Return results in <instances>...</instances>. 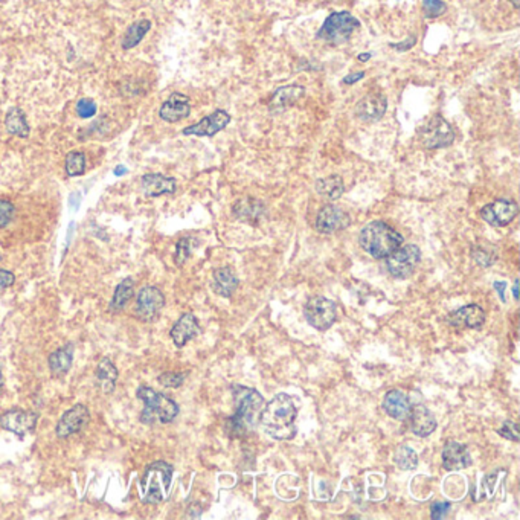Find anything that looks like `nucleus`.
Returning <instances> with one entry per match:
<instances>
[{
	"instance_id": "obj_12",
	"label": "nucleus",
	"mask_w": 520,
	"mask_h": 520,
	"mask_svg": "<svg viewBox=\"0 0 520 520\" xmlns=\"http://www.w3.org/2000/svg\"><path fill=\"white\" fill-rule=\"evenodd\" d=\"M91 421V411L86 404H75L74 408H70L63 413V417L60 418L55 427V434L58 438H69L78 432H81Z\"/></svg>"
},
{
	"instance_id": "obj_1",
	"label": "nucleus",
	"mask_w": 520,
	"mask_h": 520,
	"mask_svg": "<svg viewBox=\"0 0 520 520\" xmlns=\"http://www.w3.org/2000/svg\"><path fill=\"white\" fill-rule=\"evenodd\" d=\"M296 415L293 400L286 394H278L264 406L260 422L273 439L288 441L296 434Z\"/></svg>"
},
{
	"instance_id": "obj_9",
	"label": "nucleus",
	"mask_w": 520,
	"mask_h": 520,
	"mask_svg": "<svg viewBox=\"0 0 520 520\" xmlns=\"http://www.w3.org/2000/svg\"><path fill=\"white\" fill-rule=\"evenodd\" d=\"M305 319L313 328L325 331L338 319L336 304L324 296H314L305 304Z\"/></svg>"
},
{
	"instance_id": "obj_13",
	"label": "nucleus",
	"mask_w": 520,
	"mask_h": 520,
	"mask_svg": "<svg viewBox=\"0 0 520 520\" xmlns=\"http://www.w3.org/2000/svg\"><path fill=\"white\" fill-rule=\"evenodd\" d=\"M229 122H231V114H229L226 110L218 109L213 112L204 119H200L196 124H192L187 128H183L182 133L185 136H204V138H213L220 131L225 130L227 127Z\"/></svg>"
},
{
	"instance_id": "obj_52",
	"label": "nucleus",
	"mask_w": 520,
	"mask_h": 520,
	"mask_svg": "<svg viewBox=\"0 0 520 520\" xmlns=\"http://www.w3.org/2000/svg\"><path fill=\"white\" fill-rule=\"evenodd\" d=\"M508 2L511 5H513L516 8V10H519V8H520V0H508Z\"/></svg>"
},
{
	"instance_id": "obj_53",
	"label": "nucleus",
	"mask_w": 520,
	"mask_h": 520,
	"mask_svg": "<svg viewBox=\"0 0 520 520\" xmlns=\"http://www.w3.org/2000/svg\"><path fill=\"white\" fill-rule=\"evenodd\" d=\"M4 383H5V380H4V374L0 373V389H2V387H4Z\"/></svg>"
},
{
	"instance_id": "obj_43",
	"label": "nucleus",
	"mask_w": 520,
	"mask_h": 520,
	"mask_svg": "<svg viewBox=\"0 0 520 520\" xmlns=\"http://www.w3.org/2000/svg\"><path fill=\"white\" fill-rule=\"evenodd\" d=\"M15 283L14 273L10 270H0V292H4L8 287H11Z\"/></svg>"
},
{
	"instance_id": "obj_51",
	"label": "nucleus",
	"mask_w": 520,
	"mask_h": 520,
	"mask_svg": "<svg viewBox=\"0 0 520 520\" xmlns=\"http://www.w3.org/2000/svg\"><path fill=\"white\" fill-rule=\"evenodd\" d=\"M513 293H514V299L517 301V299H519V279H516L514 288H513Z\"/></svg>"
},
{
	"instance_id": "obj_30",
	"label": "nucleus",
	"mask_w": 520,
	"mask_h": 520,
	"mask_svg": "<svg viewBox=\"0 0 520 520\" xmlns=\"http://www.w3.org/2000/svg\"><path fill=\"white\" fill-rule=\"evenodd\" d=\"M5 127H6L8 133L13 136L22 138V139H26L29 136V126H28V121H26V114L19 107H14L6 113Z\"/></svg>"
},
{
	"instance_id": "obj_10",
	"label": "nucleus",
	"mask_w": 520,
	"mask_h": 520,
	"mask_svg": "<svg viewBox=\"0 0 520 520\" xmlns=\"http://www.w3.org/2000/svg\"><path fill=\"white\" fill-rule=\"evenodd\" d=\"M165 305V296L157 287L145 286L136 296V314L144 322H154Z\"/></svg>"
},
{
	"instance_id": "obj_45",
	"label": "nucleus",
	"mask_w": 520,
	"mask_h": 520,
	"mask_svg": "<svg viewBox=\"0 0 520 520\" xmlns=\"http://www.w3.org/2000/svg\"><path fill=\"white\" fill-rule=\"evenodd\" d=\"M493 287H495L496 293H498L499 298H500V301H502V302H505V301H507V298H505V290H507V287H508V284L505 283V281H496V283L493 284Z\"/></svg>"
},
{
	"instance_id": "obj_42",
	"label": "nucleus",
	"mask_w": 520,
	"mask_h": 520,
	"mask_svg": "<svg viewBox=\"0 0 520 520\" xmlns=\"http://www.w3.org/2000/svg\"><path fill=\"white\" fill-rule=\"evenodd\" d=\"M448 509H451V504H448V502H435V504H432L430 507L432 519H435V520L444 519L448 513Z\"/></svg>"
},
{
	"instance_id": "obj_29",
	"label": "nucleus",
	"mask_w": 520,
	"mask_h": 520,
	"mask_svg": "<svg viewBox=\"0 0 520 520\" xmlns=\"http://www.w3.org/2000/svg\"><path fill=\"white\" fill-rule=\"evenodd\" d=\"M133 296H135V281L131 278L122 279L116 286V288H114V293L109 305V312L118 313L121 310H124L126 305L130 302V299Z\"/></svg>"
},
{
	"instance_id": "obj_39",
	"label": "nucleus",
	"mask_w": 520,
	"mask_h": 520,
	"mask_svg": "<svg viewBox=\"0 0 520 520\" xmlns=\"http://www.w3.org/2000/svg\"><path fill=\"white\" fill-rule=\"evenodd\" d=\"M187 374L183 373H164L157 377L159 383L165 387H179L183 385Z\"/></svg>"
},
{
	"instance_id": "obj_18",
	"label": "nucleus",
	"mask_w": 520,
	"mask_h": 520,
	"mask_svg": "<svg viewBox=\"0 0 520 520\" xmlns=\"http://www.w3.org/2000/svg\"><path fill=\"white\" fill-rule=\"evenodd\" d=\"M304 95H305L304 86L288 84L278 87L269 101V110L272 113H283L301 101L304 98Z\"/></svg>"
},
{
	"instance_id": "obj_11",
	"label": "nucleus",
	"mask_w": 520,
	"mask_h": 520,
	"mask_svg": "<svg viewBox=\"0 0 520 520\" xmlns=\"http://www.w3.org/2000/svg\"><path fill=\"white\" fill-rule=\"evenodd\" d=\"M39 415L31 411L13 409L0 415V429L11 432L19 438H23L35 429Z\"/></svg>"
},
{
	"instance_id": "obj_37",
	"label": "nucleus",
	"mask_w": 520,
	"mask_h": 520,
	"mask_svg": "<svg viewBox=\"0 0 520 520\" xmlns=\"http://www.w3.org/2000/svg\"><path fill=\"white\" fill-rule=\"evenodd\" d=\"M75 110H76V114H78L79 118L89 119L92 116H95L98 107H96V102L93 100H91V98H83V100L76 101Z\"/></svg>"
},
{
	"instance_id": "obj_3",
	"label": "nucleus",
	"mask_w": 520,
	"mask_h": 520,
	"mask_svg": "<svg viewBox=\"0 0 520 520\" xmlns=\"http://www.w3.org/2000/svg\"><path fill=\"white\" fill-rule=\"evenodd\" d=\"M403 241L401 234L385 222L368 223L359 238L362 249L377 260L389 257L394 251L400 248Z\"/></svg>"
},
{
	"instance_id": "obj_14",
	"label": "nucleus",
	"mask_w": 520,
	"mask_h": 520,
	"mask_svg": "<svg viewBox=\"0 0 520 520\" xmlns=\"http://www.w3.org/2000/svg\"><path fill=\"white\" fill-rule=\"evenodd\" d=\"M519 206L516 201L508 199H499L490 205H486L481 209V217L484 222L491 226L502 227L509 225L517 217Z\"/></svg>"
},
{
	"instance_id": "obj_7",
	"label": "nucleus",
	"mask_w": 520,
	"mask_h": 520,
	"mask_svg": "<svg viewBox=\"0 0 520 520\" xmlns=\"http://www.w3.org/2000/svg\"><path fill=\"white\" fill-rule=\"evenodd\" d=\"M420 140L425 148L427 149H438L446 148L453 144L456 138L453 127L441 116V114H435L427 122H425L418 130Z\"/></svg>"
},
{
	"instance_id": "obj_40",
	"label": "nucleus",
	"mask_w": 520,
	"mask_h": 520,
	"mask_svg": "<svg viewBox=\"0 0 520 520\" xmlns=\"http://www.w3.org/2000/svg\"><path fill=\"white\" fill-rule=\"evenodd\" d=\"M14 214H15V206L11 204V201L0 199V229L11 223Z\"/></svg>"
},
{
	"instance_id": "obj_38",
	"label": "nucleus",
	"mask_w": 520,
	"mask_h": 520,
	"mask_svg": "<svg viewBox=\"0 0 520 520\" xmlns=\"http://www.w3.org/2000/svg\"><path fill=\"white\" fill-rule=\"evenodd\" d=\"M191 238H182V240L175 244V255L174 260L178 266H182V264L189 258L191 255Z\"/></svg>"
},
{
	"instance_id": "obj_15",
	"label": "nucleus",
	"mask_w": 520,
	"mask_h": 520,
	"mask_svg": "<svg viewBox=\"0 0 520 520\" xmlns=\"http://www.w3.org/2000/svg\"><path fill=\"white\" fill-rule=\"evenodd\" d=\"M351 225V218L345 213V211L334 206V205H325L319 214L316 217V229L321 234H334L343 231Z\"/></svg>"
},
{
	"instance_id": "obj_26",
	"label": "nucleus",
	"mask_w": 520,
	"mask_h": 520,
	"mask_svg": "<svg viewBox=\"0 0 520 520\" xmlns=\"http://www.w3.org/2000/svg\"><path fill=\"white\" fill-rule=\"evenodd\" d=\"M72 362H74V343L69 342L65 347L58 348L49 356L48 359L49 371L55 377H61L69 373Z\"/></svg>"
},
{
	"instance_id": "obj_50",
	"label": "nucleus",
	"mask_w": 520,
	"mask_h": 520,
	"mask_svg": "<svg viewBox=\"0 0 520 520\" xmlns=\"http://www.w3.org/2000/svg\"><path fill=\"white\" fill-rule=\"evenodd\" d=\"M369 58H371V54H369V52H365V54H360V55L357 57V60H359V61H362V63H365V61H368Z\"/></svg>"
},
{
	"instance_id": "obj_17",
	"label": "nucleus",
	"mask_w": 520,
	"mask_h": 520,
	"mask_svg": "<svg viewBox=\"0 0 520 520\" xmlns=\"http://www.w3.org/2000/svg\"><path fill=\"white\" fill-rule=\"evenodd\" d=\"M447 322L455 328L479 330L486 322V312L479 305L470 304L447 316Z\"/></svg>"
},
{
	"instance_id": "obj_48",
	"label": "nucleus",
	"mask_w": 520,
	"mask_h": 520,
	"mask_svg": "<svg viewBox=\"0 0 520 520\" xmlns=\"http://www.w3.org/2000/svg\"><path fill=\"white\" fill-rule=\"evenodd\" d=\"M74 229H75V223L72 222V223L69 225V229H67V238H66V246H67V248H69V244H70V240H72Z\"/></svg>"
},
{
	"instance_id": "obj_34",
	"label": "nucleus",
	"mask_w": 520,
	"mask_h": 520,
	"mask_svg": "<svg viewBox=\"0 0 520 520\" xmlns=\"http://www.w3.org/2000/svg\"><path fill=\"white\" fill-rule=\"evenodd\" d=\"M65 170L69 178H78L86 173V156L81 152H70L66 156Z\"/></svg>"
},
{
	"instance_id": "obj_4",
	"label": "nucleus",
	"mask_w": 520,
	"mask_h": 520,
	"mask_svg": "<svg viewBox=\"0 0 520 520\" xmlns=\"http://www.w3.org/2000/svg\"><path fill=\"white\" fill-rule=\"evenodd\" d=\"M173 472V465L164 461L149 464L139 482L140 500L144 504H161L170 493Z\"/></svg>"
},
{
	"instance_id": "obj_24",
	"label": "nucleus",
	"mask_w": 520,
	"mask_h": 520,
	"mask_svg": "<svg viewBox=\"0 0 520 520\" xmlns=\"http://www.w3.org/2000/svg\"><path fill=\"white\" fill-rule=\"evenodd\" d=\"M383 409L385 412L394 420L404 421L408 420L411 415L412 404L408 399V395L400 389H392L386 394L383 400Z\"/></svg>"
},
{
	"instance_id": "obj_28",
	"label": "nucleus",
	"mask_w": 520,
	"mask_h": 520,
	"mask_svg": "<svg viewBox=\"0 0 520 520\" xmlns=\"http://www.w3.org/2000/svg\"><path fill=\"white\" fill-rule=\"evenodd\" d=\"M213 279V288L220 296L229 298L238 287V278L231 267H220L214 270Z\"/></svg>"
},
{
	"instance_id": "obj_47",
	"label": "nucleus",
	"mask_w": 520,
	"mask_h": 520,
	"mask_svg": "<svg viewBox=\"0 0 520 520\" xmlns=\"http://www.w3.org/2000/svg\"><path fill=\"white\" fill-rule=\"evenodd\" d=\"M365 78V72H354V74H349L347 75L345 78H343V84H356L357 81H360V79Z\"/></svg>"
},
{
	"instance_id": "obj_16",
	"label": "nucleus",
	"mask_w": 520,
	"mask_h": 520,
	"mask_svg": "<svg viewBox=\"0 0 520 520\" xmlns=\"http://www.w3.org/2000/svg\"><path fill=\"white\" fill-rule=\"evenodd\" d=\"M387 109V100L383 93L371 92L365 95L362 100L356 104L354 113L362 122H375L383 118Z\"/></svg>"
},
{
	"instance_id": "obj_21",
	"label": "nucleus",
	"mask_w": 520,
	"mask_h": 520,
	"mask_svg": "<svg viewBox=\"0 0 520 520\" xmlns=\"http://www.w3.org/2000/svg\"><path fill=\"white\" fill-rule=\"evenodd\" d=\"M199 333L200 325L196 319V316L191 313H185L179 317V321L173 325L170 336L174 342V345L178 348H182L187 345L191 339L199 336Z\"/></svg>"
},
{
	"instance_id": "obj_35",
	"label": "nucleus",
	"mask_w": 520,
	"mask_h": 520,
	"mask_svg": "<svg viewBox=\"0 0 520 520\" xmlns=\"http://www.w3.org/2000/svg\"><path fill=\"white\" fill-rule=\"evenodd\" d=\"M447 11V4L443 0H422V13L427 19H436Z\"/></svg>"
},
{
	"instance_id": "obj_44",
	"label": "nucleus",
	"mask_w": 520,
	"mask_h": 520,
	"mask_svg": "<svg viewBox=\"0 0 520 520\" xmlns=\"http://www.w3.org/2000/svg\"><path fill=\"white\" fill-rule=\"evenodd\" d=\"M415 43H417V37L415 35H412V37H408L406 40H403L400 43H391V48L396 49L399 52H406L411 48L415 46Z\"/></svg>"
},
{
	"instance_id": "obj_27",
	"label": "nucleus",
	"mask_w": 520,
	"mask_h": 520,
	"mask_svg": "<svg viewBox=\"0 0 520 520\" xmlns=\"http://www.w3.org/2000/svg\"><path fill=\"white\" fill-rule=\"evenodd\" d=\"M96 383L104 394H112L114 391V386L118 382V369L114 364L109 359H102L101 362L96 365Z\"/></svg>"
},
{
	"instance_id": "obj_23",
	"label": "nucleus",
	"mask_w": 520,
	"mask_h": 520,
	"mask_svg": "<svg viewBox=\"0 0 520 520\" xmlns=\"http://www.w3.org/2000/svg\"><path fill=\"white\" fill-rule=\"evenodd\" d=\"M443 464L446 470H464L472 465V456L464 444L448 441L443 451Z\"/></svg>"
},
{
	"instance_id": "obj_36",
	"label": "nucleus",
	"mask_w": 520,
	"mask_h": 520,
	"mask_svg": "<svg viewBox=\"0 0 520 520\" xmlns=\"http://www.w3.org/2000/svg\"><path fill=\"white\" fill-rule=\"evenodd\" d=\"M472 257L476 262L479 264V266H484V267H490L491 264H495L498 260L495 252L484 249L482 246H476V248L472 251Z\"/></svg>"
},
{
	"instance_id": "obj_22",
	"label": "nucleus",
	"mask_w": 520,
	"mask_h": 520,
	"mask_svg": "<svg viewBox=\"0 0 520 520\" xmlns=\"http://www.w3.org/2000/svg\"><path fill=\"white\" fill-rule=\"evenodd\" d=\"M140 188H142V192L147 197H159L164 196V194H174L175 188H178V183H175V179L173 178H166L164 174H145L140 179Z\"/></svg>"
},
{
	"instance_id": "obj_41",
	"label": "nucleus",
	"mask_w": 520,
	"mask_h": 520,
	"mask_svg": "<svg viewBox=\"0 0 520 520\" xmlns=\"http://www.w3.org/2000/svg\"><path fill=\"white\" fill-rule=\"evenodd\" d=\"M498 434L500 436H504L507 439H511V441H519V432H517V425L513 421H505L504 426L499 429Z\"/></svg>"
},
{
	"instance_id": "obj_19",
	"label": "nucleus",
	"mask_w": 520,
	"mask_h": 520,
	"mask_svg": "<svg viewBox=\"0 0 520 520\" xmlns=\"http://www.w3.org/2000/svg\"><path fill=\"white\" fill-rule=\"evenodd\" d=\"M191 113L189 98L183 93H173L170 98L166 100L159 110V116L165 122H179L185 118H188Z\"/></svg>"
},
{
	"instance_id": "obj_33",
	"label": "nucleus",
	"mask_w": 520,
	"mask_h": 520,
	"mask_svg": "<svg viewBox=\"0 0 520 520\" xmlns=\"http://www.w3.org/2000/svg\"><path fill=\"white\" fill-rule=\"evenodd\" d=\"M394 461L396 467L401 470H413V469H417V465H418V456L415 451L411 448L409 446H400L399 448H396Z\"/></svg>"
},
{
	"instance_id": "obj_20",
	"label": "nucleus",
	"mask_w": 520,
	"mask_h": 520,
	"mask_svg": "<svg viewBox=\"0 0 520 520\" xmlns=\"http://www.w3.org/2000/svg\"><path fill=\"white\" fill-rule=\"evenodd\" d=\"M232 213L235 218L241 220L244 223L258 225L266 218V206H264L262 201L257 199L244 197L235 201L232 206Z\"/></svg>"
},
{
	"instance_id": "obj_25",
	"label": "nucleus",
	"mask_w": 520,
	"mask_h": 520,
	"mask_svg": "<svg viewBox=\"0 0 520 520\" xmlns=\"http://www.w3.org/2000/svg\"><path fill=\"white\" fill-rule=\"evenodd\" d=\"M409 418L412 432L421 438L429 436L432 432L436 429V421L434 415H432V412L426 406H422V404L412 406Z\"/></svg>"
},
{
	"instance_id": "obj_31",
	"label": "nucleus",
	"mask_w": 520,
	"mask_h": 520,
	"mask_svg": "<svg viewBox=\"0 0 520 520\" xmlns=\"http://www.w3.org/2000/svg\"><path fill=\"white\" fill-rule=\"evenodd\" d=\"M316 191L319 196L325 197L330 201H334L342 197L343 191H345V185H343L340 175L331 174L328 178L319 179L316 182Z\"/></svg>"
},
{
	"instance_id": "obj_49",
	"label": "nucleus",
	"mask_w": 520,
	"mask_h": 520,
	"mask_svg": "<svg viewBox=\"0 0 520 520\" xmlns=\"http://www.w3.org/2000/svg\"><path fill=\"white\" fill-rule=\"evenodd\" d=\"M127 171H128V170L126 168V166H124V165H118V166H116V168H114V170H113V174H114V175H118V178H121V175L127 174Z\"/></svg>"
},
{
	"instance_id": "obj_5",
	"label": "nucleus",
	"mask_w": 520,
	"mask_h": 520,
	"mask_svg": "<svg viewBox=\"0 0 520 520\" xmlns=\"http://www.w3.org/2000/svg\"><path fill=\"white\" fill-rule=\"evenodd\" d=\"M136 395L144 401V409L140 412V421L144 425H156V422L166 425L179 415L178 403L164 394L156 392L152 387L140 386Z\"/></svg>"
},
{
	"instance_id": "obj_8",
	"label": "nucleus",
	"mask_w": 520,
	"mask_h": 520,
	"mask_svg": "<svg viewBox=\"0 0 520 520\" xmlns=\"http://www.w3.org/2000/svg\"><path fill=\"white\" fill-rule=\"evenodd\" d=\"M420 260L421 252L418 246L401 244L399 249L389 255V257H386V267L394 278L406 279L415 272L417 266L420 264Z\"/></svg>"
},
{
	"instance_id": "obj_2",
	"label": "nucleus",
	"mask_w": 520,
	"mask_h": 520,
	"mask_svg": "<svg viewBox=\"0 0 520 520\" xmlns=\"http://www.w3.org/2000/svg\"><path fill=\"white\" fill-rule=\"evenodd\" d=\"M235 415L227 420V432L231 435L241 436L251 429L257 427L261 412L264 409V399L260 392L246 386H234Z\"/></svg>"
},
{
	"instance_id": "obj_32",
	"label": "nucleus",
	"mask_w": 520,
	"mask_h": 520,
	"mask_svg": "<svg viewBox=\"0 0 520 520\" xmlns=\"http://www.w3.org/2000/svg\"><path fill=\"white\" fill-rule=\"evenodd\" d=\"M149 28H152V22L147 19H140L135 23H131L127 28L124 37H122V49L130 51L136 48L139 43L144 40Z\"/></svg>"
},
{
	"instance_id": "obj_46",
	"label": "nucleus",
	"mask_w": 520,
	"mask_h": 520,
	"mask_svg": "<svg viewBox=\"0 0 520 520\" xmlns=\"http://www.w3.org/2000/svg\"><path fill=\"white\" fill-rule=\"evenodd\" d=\"M79 205H81V194L79 192H72L69 197V206L72 211H78Z\"/></svg>"
},
{
	"instance_id": "obj_6",
	"label": "nucleus",
	"mask_w": 520,
	"mask_h": 520,
	"mask_svg": "<svg viewBox=\"0 0 520 520\" xmlns=\"http://www.w3.org/2000/svg\"><path fill=\"white\" fill-rule=\"evenodd\" d=\"M357 28H360V22L354 15L348 11H339L330 14L325 19L316 37L331 46H339L347 43Z\"/></svg>"
}]
</instances>
